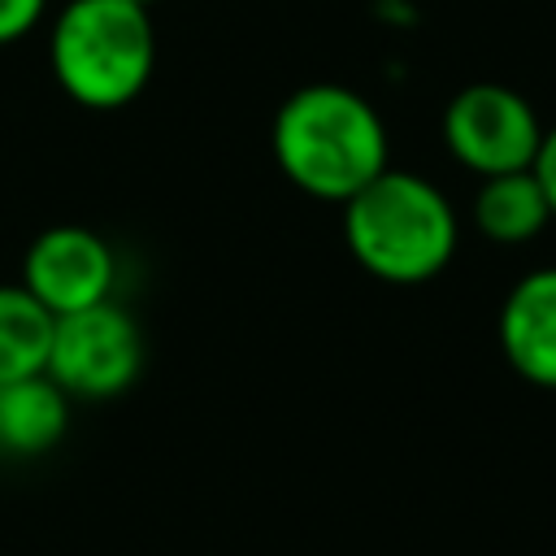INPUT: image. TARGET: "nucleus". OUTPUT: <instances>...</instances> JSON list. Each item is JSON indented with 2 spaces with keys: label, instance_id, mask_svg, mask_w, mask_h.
<instances>
[{
  "label": "nucleus",
  "instance_id": "nucleus-1",
  "mask_svg": "<svg viewBox=\"0 0 556 556\" xmlns=\"http://www.w3.org/2000/svg\"><path fill=\"white\" fill-rule=\"evenodd\" d=\"M274 161L304 195L343 204L387 169V126L352 87L308 83L274 113Z\"/></svg>",
  "mask_w": 556,
  "mask_h": 556
},
{
  "label": "nucleus",
  "instance_id": "nucleus-2",
  "mask_svg": "<svg viewBox=\"0 0 556 556\" xmlns=\"http://www.w3.org/2000/svg\"><path fill=\"white\" fill-rule=\"evenodd\" d=\"M343 243L365 274L417 287L452 261L456 213L430 178L387 165L374 182L343 200Z\"/></svg>",
  "mask_w": 556,
  "mask_h": 556
},
{
  "label": "nucleus",
  "instance_id": "nucleus-3",
  "mask_svg": "<svg viewBox=\"0 0 556 556\" xmlns=\"http://www.w3.org/2000/svg\"><path fill=\"white\" fill-rule=\"evenodd\" d=\"M52 74L83 109L130 104L156 65L152 17L135 0H70L52 22Z\"/></svg>",
  "mask_w": 556,
  "mask_h": 556
},
{
  "label": "nucleus",
  "instance_id": "nucleus-4",
  "mask_svg": "<svg viewBox=\"0 0 556 556\" xmlns=\"http://www.w3.org/2000/svg\"><path fill=\"white\" fill-rule=\"evenodd\" d=\"M143 369V334L135 317L113 304H87L74 313L52 317V348L43 374L78 400H109L122 395Z\"/></svg>",
  "mask_w": 556,
  "mask_h": 556
},
{
  "label": "nucleus",
  "instance_id": "nucleus-5",
  "mask_svg": "<svg viewBox=\"0 0 556 556\" xmlns=\"http://www.w3.org/2000/svg\"><path fill=\"white\" fill-rule=\"evenodd\" d=\"M443 139L465 169L491 178L530 169L543 126L521 91L504 83H469L443 109Z\"/></svg>",
  "mask_w": 556,
  "mask_h": 556
},
{
  "label": "nucleus",
  "instance_id": "nucleus-6",
  "mask_svg": "<svg viewBox=\"0 0 556 556\" xmlns=\"http://www.w3.org/2000/svg\"><path fill=\"white\" fill-rule=\"evenodd\" d=\"M113 274L117 261L109 243L87 226H48L43 235H35L22 261V278H26L22 287L52 317L109 300Z\"/></svg>",
  "mask_w": 556,
  "mask_h": 556
},
{
  "label": "nucleus",
  "instance_id": "nucleus-7",
  "mask_svg": "<svg viewBox=\"0 0 556 556\" xmlns=\"http://www.w3.org/2000/svg\"><path fill=\"white\" fill-rule=\"evenodd\" d=\"M500 348L526 382L556 391V265L513 282L500 304Z\"/></svg>",
  "mask_w": 556,
  "mask_h": 556
},
{
  "label": "nucleus",
  "instance_id": "nucleus-8",
  "mask_svg": "<svg viewBox=\"0 0 556 556\" xmlns=\"http://www.w3.org/2000/svg\"><path fill=\"white\" fill-rule=\"evenodd\" d=\"M70 426V395L48 378L0 382V452L4 456H43L61 443Z\"/></svg>",
  "mask_w": 556,
  "mask_h": 556
},
{
  "label": "nucleus",
  "instance_id": "nucleus-9",
  "mask_svg": "<svg viewBox=\"0 0 556 556\" xmlns=\"http://www.w3.org/2000/svg\"><path fill=\"white\" fill-rule=\"evenodd\" d=\"M552 222L534 169L491 174L473 195V226L491 243H526Z\"/></svg>",
  "mask_w": 556,
  "mask_h": 556
},
{
  "label": "nucleus",
  "instance_id": "nucleus-10",
  "mask_svg": "<svg viewBox=\"0 0 556 556\" xmlns=\"http://www.w3.org/2000/svg\"><path fill=\"white\" fill-rule=\"evenodd\" d=\"M52 348V313L26 287H0V382L43 374Z\"/></svg>",
  "mask_w": 556,
  "mask_h": 556
},
{
  "label": "nucleus",
  "instance_id": "nucleus-11",
  "mask_svg": "<svg viewBox=\"0 0 556 556\" xmlns=\"http://www.w3.org/2000/svg\"><path fill=\"white\" fill-rule=\"evenodd\" d=\"M48 0H0V43H13L35 30Z\"/></svg>",
  "mask_w": 556,
  "mask_h": 556
},
{
  "label": "nucleus",
  "instance_id": "nucleus-12",
  "mask_svg": "<svg viewBox=\"0 0 556 556\" xmlns=\"http://www.w3.org/2000/svg\"><path fill=\"white\" fill-rule=\"evenodd\" d=\"M530 169H534V178H539V187H543V200H547V213H552V222H556V126L543 130Z\"/></svg>",
  "mask_w": 556,
  "mask_h": 556
},
{
  "label": "nucleus",
  "instance_id": "nucleus-13",
  "mask_svg": "<svg viewBox=\"0 0 556 556\" xmlns=\"http://www.w3.org/2000/svg\"><path fill=\"white\" fill-rule=\"evenodd\" d=\"M135 4H143V9H152V4H156V0H135Z\"/></svg>",
  "mask_w": 556,
  "mask_h": 556
}]
</instances>
